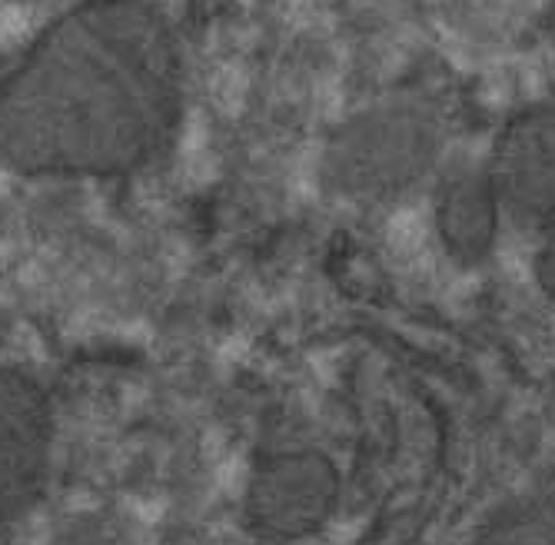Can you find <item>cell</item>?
<instances>
[{
	"label": "cell",
	"mask_w": 555,
	"mask_h": 545,
	"mask_svg": "<svg viewBox=\"0 0 555 545\" xmlns=\"http://www.w3.org/2000/svg\"><path fill=\"white\" fill-rule=\"evenodd\" d=\"M183 107L170 21L146 0H80L0 80V167L124 177L154 160Z\"/></svg>",
	"instance_id": "1"
},
{
	"label": "cell",
	"mask_w": 555,
	"mask_h": 545,
	"mask_svg": "<svg viewBox=\"0 0 555 545\" xmlns=\"http://www.w3.org/2000/svg\"><path fill=\"white\" fill-rule=\"evenodd\" d=\"M439 127L420 107H379L349 120L333 143V180L349 196H386L436 160Z\"/></svg>",
	"instance_id": "2"
},
{
	"label": "cell",
	"mask_w": 555,
	"mask_h": 545,
	"mask_svg": "<svg viewBox=\"0 0 555 545\" xmlns=\"http://www.w3.org/2000/svg\"><path fill=\"white\" fill-rule=\"evenodd\" d=\"M54 413L43 389L0 366V525L30 512L50 476Z\"/></svg>",
	"instance_id": "3"
},
{
	"label": "cell",
	"mask_w": 555,
	"mask_h": 545,
	"mask_svg": "<svg viewBox=\"0 0 555 545\" xmlns=\"http://www.w3.org/2000/svg\"><path fill=\"white\" fill-rule=\"evenodd\" d=\"M336 472L317 453H280L257 466L246 485L249 525L273 538L320 529L336 509Z\"/></svg>",
	"instance_id": "4"
},
{
	"label": "cell",
	"mask_w": 555,
	"mask_h": 545,
	"mask_svg": "<svg viewBox=\"0 0 555 545\" xmlns=\"http://www.w3.org/2000/svg\"><path fill=\"white\" fill-rule=\"evenodd\" d=\"M492 183L519 220H555V111L526 114L499 137Z\"/></svg>",
	"instance_id": "5"
},
{
	"label": "cell",
	"mask_w": 555,
	"mask_h": 545,
	"mask_svg": "<svg viewBox=\"0 0 555 545\" xmlns=\"http://www.w3.org/2000/svg\"><path fill=\"white\" fill-rule=\"evenodd\" d=\"M499 210L502 200L492 173L469 164L446 170L436 190V230L449 257L466 267L482 263L495 246Z\"/></svg>",
	"instance_id": "6"
},
{
	"label": "cell",
	"mask_w": 555,
	"mask_h": 545,
	"mask_svg": "<svg viewBox=\"0 0 555 545\" xmlns=\"http://www.w3.org/2000/svg\"><path fill=\"white\" fill-rule=\"evenodd\" d=\"M446 30L476 43H499L519 34L532 14L535 0H433Z\"/></svg>",
	"instance_id": "7"
},
{
	"label": "cell",
	"mask_w": 555,
	"mask_h": 545,
	"mask_svg": "<svg viewBox=\"0 0 555 545\" xmlns=\"http://www.w3.org/2000/svg\"><path fill=\"white\" fill-rule=\"evenodd\" d=\"M535 276H539V286L548 293V300H555V243H552V246H545V250L539 254Z\"/></svg>",
	"instance_id": "8"
}]
</instances>
